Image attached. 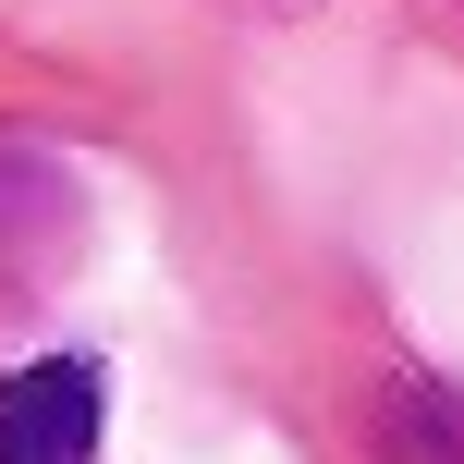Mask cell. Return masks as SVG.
Instances as JSON below:
<instances>
[{"mask_svg": "<svg viewBox=\"0 0 464 464\" xmlns=\"http://www.w3.org/2000/svg\"><path fill=\"white\" fill-rule=\"evenodd\" d=\"M379 452L392 464H464V392L392 379V392H379Z\"/></svg>", "mask_w": 464, "mask_h": 464, "instance_id": "3957f363", "label": "cell"}, {"mask_svg": "<svg viewBox=\"0 0 464 464\" xmlns=\"http://www.w3.org/2000/svg\"><path fill=\"white\" fill-rule=\"evenodd\" d=\"M73 232H86L73 171L37 160V147H0V305H13V294H49L62 256H73Z\"/></svg>", "mask_w": 464, "mask_h": 464, "instance_id": "7a4b0ae2", "label": "cell"}, {"mask_svg": "<svg viewBox=\"0 0 464 464\" xmlns=\"http://www.w3.org/2000/svg\"><path fill=\"white\" fill-rule=\"evenodd\" d=\"M98 416H111V379L86 354H37L0 379V464H98Z\"/></svg>", "mask_w": 464, "mask_h": 464, "instance_id": "6da1fadb", "label": "cell"}]
</instances>
